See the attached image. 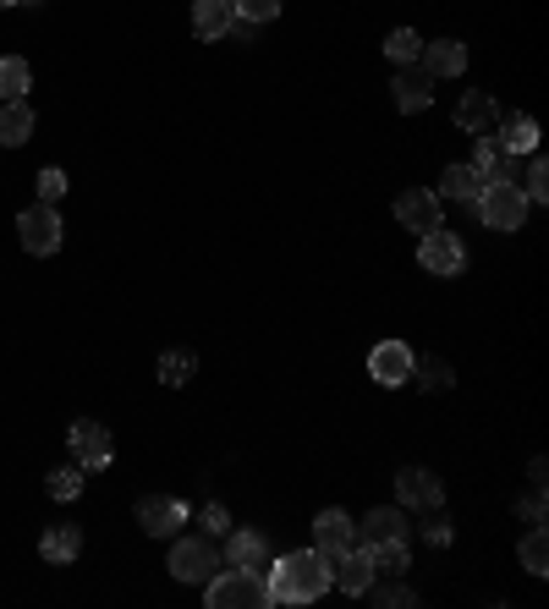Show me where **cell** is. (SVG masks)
Instances as JSON below:
<instances>
[{"label":"cell","instance_id":"cell-1","mask_svg":"<svg viewBox=\"0 0 549 609\" xmlns=\"http://www.w3.org/2000/svg\"><path fill=\"white\" fill-rule=\"evenodd\" d=\"M265 582H270L274 605H313V599H324V594L335 588V582H330V560H324L319 549H297V555L274 560Z\"/></svg>","mask_w":549,"mask_h":609},{"label":"cell","instance_id":"cell-2","mask_svg":"<svg viewBox=\"0 0 549 609\" xmlns=\"http://www.w3.org/2000/svg\"><path fill=\"white\" fill-rule=\"evenodd\" d=\"M204 599H209V609H265V605H274L265 571H242V566L215 571V577L204 582Z\"/></svg>","mask_w":549,"mask_h":609},{"label":"cell","instance_id":"cell-3","mask_svg":"<svg viewBox=\"0 0 549 609\" xmlns=\"http://www.w3.org/2000/svg\"><path fill=\"white\" fill-rule=\"evenodd\" d=\"M473 203H478V220H484L489 231H517V225L528 220V209H534L517 181H484V192H478Z\"/></svg>","mask_w":549,"mask_h":609},{"label":"cell","instance_id":"cell-4","mask_svg":"<svg viewBox=\"0 0 549 609\" xmlns=\"http://www.w3.org/2000/svg\"><path fill=\"white\" fill-rule=\"evenodd\" d=\"M220 571V549H215V538L209 533H198V538H176L170 544V577L176 582H209Z\"/></svg>","mask_w":549,"mask_h":609},{"label":"cell","instance_id":"cell-5","mask_svg":"<svg viewBox=\"0 0 549 609\" xmlns=\"http://www.w3.org/2000/svg\"><path fill=\"white\" fill-rule=\"evenodd\" d=\"M17 237H22L28 253L50 259V253L61 248V214H55V203H33V209H22V214H17Z\"/></svg>","mask_w":549,"mask_h":609},{"label":"cell","instance_id":"cell-6","mask_svg":"<svg viewBox=\"0 0 549 609\" xmlns=\"http://www.w3.org/2000/svg\"><path fill=\"white\" fill-rule=\"evenodd\" d=\"M417 264H423L428 275H456V270L467 264V248H462V237H450L445 225H434V231L417 237Z\"/></svg>","mask_w":549,"mask_h":609},{"label":"cell","instance_id":"cell-7","mask_svg":"<svg viewBox=\"0 0 549 609\" xmlns=\"http://www.w3.org/2000/svg\"><path fill=\"white\" fill-rule=\"evenodd\" d=\"M137 527L148 538H176L187 527V505L170 500V494H148V500H137Z\"/></svg>","mask_w":549,"mask_h":609},{"label":"cell","instance_id":"cell-8","mask_svg":"<svg viewBox=\"0 0 549 609\" xmlns=\"http://www.w3.org/2000/svg\"><path fill=\"white\" fill-rule=\"evenodd\" d=\"M66 445H72V456H77L83 472L111 466V434H105V423H94V418H77V423L66 429Z\"/></svg>","mask_w":549,"mask_h":609},{"label":"cell","instance_id":"cell-9","mask_svg":"<svg viewBox=\"0 0 549 609\" xmlns=\"http://www.w3.org/2000/svg\"><path fill=\"white\" fill-rule=\"evenodd\" d=\"M352 544H358V522H352L346 511H335V505H330V511H319V516H313V549H319L324 560H330V555H341V549H352Z\"/></svg>","mask_w":549,"mask_h":609},{"label":"cell","instance_id":"cell-10","mask_svg":"<svg viewBox=\"0 0 549 609\" xmlns=\"http://www.w3.org/2000/svg\"><path fill=\"white\" fill-rule=\"evenodd\" d=\"M369 374H374L380 385H407L412 374H417L412 346H407V340H380V346L369 351Z\"/></svg>","mask_w":549,"mask_h":609},{"label":"cell","instance_id":"cell-11","mask_svg":"<svg viewBox=\"0 0 549 609\" xmlns=\"http://www.w3.org/2000/svg\"><path fill=\"white\" fill-rule=\"evenodd\" d=\"M396 220L407 225L412 237L434 231V225H439V192H428V187H407V192L396 198Z\"/></svg>","mask_w":549,"mask_h":609},{"label":"cell","instance_id":"cell-12","mask_svg":"<svg viewBox=\"0 0 549 609\" xmlns=\"http://www.w3.org/2000/svg\"><path fill=\"white\" fill-rule=\"evenodd\" d=\"M396 494H402V505H412V511H439V500H445V489H439V477L428 466H402Z\"/></svg>","mask_w":549,"mask_h":609},{"label":"cell","instance_id":"cell-13","mask_svg":"<svg viewBox=\"0 0 549 609\" xmlns=\"http://www.w3.org/2000/svg\"><path fill=\"white\" fill-rule=\"evenodd\" d=\"M330 582H341V594H363V588L374 582L369 549H341V555H330Z\"/></svg>","mask_w":549,"mask_h":609},{"label":"cell","instance_id":"cell-14","mask_svg":"<svg viewBox=\"0 0 549 609\" xmlns=\"http://www.w3.org/2000/svg\"><path fill=\"white\" fill-rule=\"evenodd\" d=\"M423 72L428 77H462L467 72V44H456V39H434V44H423Z\"/></svg>","mask_w":549,"mask_h":609},{"label":"cell","instance_id":"cell-15","mask_svg":"<svg viewBox=\"0 0 549 609\" xmlns=\"http://www.w3.org/2000/svg\"><path fill=\"white\" fill-rule=\"evenodd\" d=\"M226 566H242V571H265V566H270V544H265V533H253V527H237V533H231V544H226Z\"/></svg>","mask_w":549,"mask_h":609},{"label":"cell","instance_id":"cell-16","mask_svg":"<svg viewBox=\"0 0 549 609\" xmlns=\"http://www.w3.org/2000/svg\"><path fill=\"white\" fill-rule=\"evenodd\" d=\"M231 22H237V6H231V0H198V6H193V33H198L204 44L226 39Z\"/></svg>","mask_w":549,"mask_h":609},{"label":"cell","instance_id":"cell-17","mask_svg":"<svg viewBox=\"0 0 549 609\" xmlns=\"http://www.w3.org/2000/svg\"><path fill=\"white\" fill-rule=\"evenodd\" d=\"M407 516H402V511H385V505H380V511H369V516H363V527H358V538H363V549H369V544H391V538H402V544H407Z\"/></svg>","mask_w":549,"mask_h":609},{"label":"cell","instance_id":"cell-18","mask_svg":"<svg viewBox=\"0 0 549 609\" xmlns=\"http://www.w3.org/2000/svg\"><path fill=\"white\" fill-rule=\"evenodd\" d=\"M495 122H500V111H495V99H489V94H467V99L456 105V127H462V133H473V138L495 133Z\"/></svg>","mask_w":549,"mask_h":609},{"label":"cell","instance_id":"cell-19","mask_svg":"<svg viewBox=\"0 0 549 609\" xmlns=\"http://www.w3.org/2000/svg\"><path fill=\"white\" fill-rule=\"evenodd\" d=\"M428 83H434V77H428L423 66H407V72H402V77L391 83V88H396V105H402L407 116L428 111V99H434V88H428Z\"/></svg>","mask_w":549,"mask_h":609},{"label":"cell","instance_id":"cell-20","mask_svg":"<svg viewBox=\"0 0 549 609\" xmlns=\"http://www.w3.org/2000/svg\"><path fill=\"white\" fill-rule=\"evenodd\" d=\"M77 549H83V533H77L72 522H55V527H44V538H39V555L55 560V566L77 560Z\"/></svg>","mask_w":549,"mask_h":609},{"label":"cell","instance_id":"cell-21","mask_svg":"<svg viewBox=\"0 0 549 609\" xmlns=\"http://www.w3.org/2000/svg\"><path fill=\"white\" fill-rule=\"evenodd\" d=\"M484 181H489V176H484L478 165H450V170L439 176V198H462V203H473V198L484 192Z\"/></svg>","mask_w":549,"mask_h":609},{"label":"cell","instance_id":"cell-22","mask_svg":"<svg viewBox=\"0 0 549 609\" xmlns=\"http://www.w3.org/2000/svg\"><path fill=\"white\" fill-rule=\"evenodd\" d=\"M28 138H33V111H28L22 99H6V105H0V144L17 149V144H28Z\"/></svg>","mask_w":549,"mask_h":609},{"label":"cell","instance_id":"cell-23","mask_svg":"<svg viewBox=\"0 0 549 609\" xmlns=\"http://www.w3.org/2000/svg\"><path fill=\"white\" fill-rule=\"evenodd\" d=\"M495 138H500L506 154H534L539 149V122H534V116H506V127H500Z\"/></svg>","mask_w":549,"mask_h":609},{"label":"cell","instance_id":"cell-24","mask_svg":"<svg viewBox=\"0 0 549 609\" xmlns=\"http://www.w3.org/2000/svg\"><path fill=\"white\" fill-rule=\"evenodd\" d=\"M369 566H374V577H402V571H407V544H402V538L369 544Z\"/></svg>","mask_w":549,"mask_h":609},{"label":"cell","instance_id":"cell-25","mask_svg":"<svg viewBox=\"0 0 549 609\" xmlns=\"http://www.w3.org/2000/svg\"><path fill=\"white\" fill-rule=\"evenodd\" d=\"M28 88H33V66L22 55H6L0 61V99H22Z\"/></svg>","mask_w":549,"mask_h":609},{"label":"cell","instance_id":"cell-26","mask_svg":"<svg viewBox=\"0 0 549 609\" xmlns=\"http://www.w3.org/2000/svg\"><path fill=\"white\" fill-rule=\"evenodd\" d=\"M187 379H193V351H165V357H159V385L182 390Z\"/></svg>","mask_w":549,"mask_h":609},{"label":"cell","instance_id":"cell-27","mask_svg":"<svg viewBox=\"0 0 549 609\" xmlns=\"http://www.w3.org/2000/svg\"><path fill=\"white\" fill-rule=\"evenodd\" d=\"M44 489H50V500H77L83 494V466H55L44 477Z\"/></svg>","mask_w":549,"mask_h":609},{"label":"cell","instance_id":"cell-28","mask_svg":"<svg viewBox=\"0 0 549 609\" xmlns=\"http://www.w3.org/2000/svg\"><path fill=\"white\" fill-rule=\"evenodd\" d=\"M522 566H528L534 577H549V538H545V527H534V533L522 538Z\"/></svg>","mask_w":549,"mask_h":609},{"label":"cell","instance_id":"cell-29","mask_svg":"<svg viewBox=\"0 0 549 609\" xmlns=\"http://www.w3.org/2000/svg\"><path fill=\"white\" fill-rule=\"evenodd\" d=\"M385 55H391V61H402V66H412V61L423 55V39H417L412 28H396V33L385 39Z\"/></svg>","mask_w":549,"mask_h":609},{"label":"cell","instance_id":"cell-30","mask_svg":"<svg viewBox=\"0 0 549 609\" xmlns=\"http://www.w3.org/2000/svg\"><path fill=\"white\" fill-rule=\"evenodd\" d=\"M522 192H528V203H545V198H549V165H545V159H534V165H528V187H522Z\"/></svg>","mask_w":549,"mask_h":609},{"label":"cell","instance_id":"cell-31","mask_svg":"<svg viewBox=\"0 0 549 609\" xmlns=\"http://www.w3.org/2000/svg\"><path fill=\"white\" fill-rule=\"evenodd\" d=\"M231 6H237L242 22H270L274 11H280V0H231Z\"/></svg>","mask_w":549,"mask_h":609},{"label":"cell","instance_id":"cell-32","mask_svg":"<svg viewBox=\"0 0 549 609\" xmlns=\"http://www.w3.org/2000/svg\"><path fill=\"white\" fill-rule=\"evenodd\" d=\"M198 527H204L209 538H220V533H231V516H226V505H204V511H198Z\"/></svg>","mask_w":549,"mask_h":609},{"label":"cell","instance_id":"cell-33","mask_svg":"<svg viewBox=\"0 0 549 609\" xmlns=\"http://www.w3.org/2000/svg\"><path fill=\"white\" fill-rule=\"evenodd\" d=\"M61 192H66V170H55V165H50V170H39V198H44V203H55Z\"/></svg>","mask_w":549,"mask_h":609},{"label":"cell","instance_id":"cell-34","mask_svg":"<svg viewBox=\"0 0 549 609\" xmlns=\"http://www.w3.org/2000/svg\"><path fill=\"white\" fill-rule=\"evenodd\" d=\"M534 527H545V483H534V494H522V505H517Z\"/></svg>","mask_w":549,"mask_h":609},{"label":"cell","instance_id":"cell-35","mask_svg":"<svg viewBox=\"0 0 549 609\" xmlns=\"http://www.w3.org/2000/svg\"><path fill=\"white\" fill-rule=\"evenodd\" d=\"M423 533H428V538H434V544H450V522H445V516H434V522H428V527H423Z\"/></svg>","mask_w":549,"mask_h":609},{"label":"cell","instance_id":"cell-36","mask_svg":"<svg viewBox=\"0 0 549 609\" xmlns=\"http://www.w3.org/2000/svg\"><path fill=\"white\" fill-rule=\"evenodd\" d=\"M423 385H450V368H439V363H428V368H423Z\"/></svg>","mask_w":549,"mask_h":609},{"label":"cell","instance_id":"cell-37","mask_svg":"<svg viewBox=\"0 0 549 609\" xmlns=\"http://www.w3.org/2000/svg\"><path fill=\"white\" fill-rule=\"evenodd\" d=\"M0 6H17V0H0Z\"/></svg>","mask_w":549,"mask_h":609}]
</instances>
